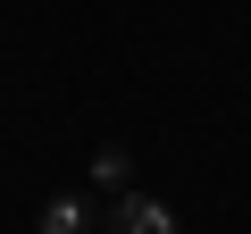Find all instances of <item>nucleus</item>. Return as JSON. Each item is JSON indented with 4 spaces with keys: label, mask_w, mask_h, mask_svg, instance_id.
<instances>
[{
    "label": "nucleus",
    "mask_w": 251,
    "mask_h": 234,
    "mask_svg": "<svg viewBox=\"0 0 251 234\" xmlns=\"http://www.w3.org/2000/svg\"><path fill=\"white\" fill-rule=\"evenodd\" d=\"M117 234H184V226H176V209H168V201L126 192V201H117Z\"/></svg>",
    "instance_id": "1"
},
{
    "label": "nucleus",
    "mask_w": 251,
    "mask_h": 234,
    "mask_svg": "<svg viewBox=\"0 0 251 234\" xmlns=\"http://www.w3.org/2000/svg\"><path fill=\"white\" fill-rule=\"evenodd\" d=\"M126 176H134V159H126L117 142H109V151H92V184H100V192H126Z\"/></svg>",
    "instance_id": "2"
},
{
    "label": "nucleus",
    "mask_w": 251,
    "mask_h": 234,
    "mask_svg": "<svg viewBox=\"0 0 251 234\" xmlns=\"http://www.w3.org/2000/svg\"><path fill=\"white\" fill-rule=\"evenodd\" d=\"M84 226H92L84 201H50V209H42V234H84Z\"/></svg>",
    "instance_id": "3"
}]
</instances>
